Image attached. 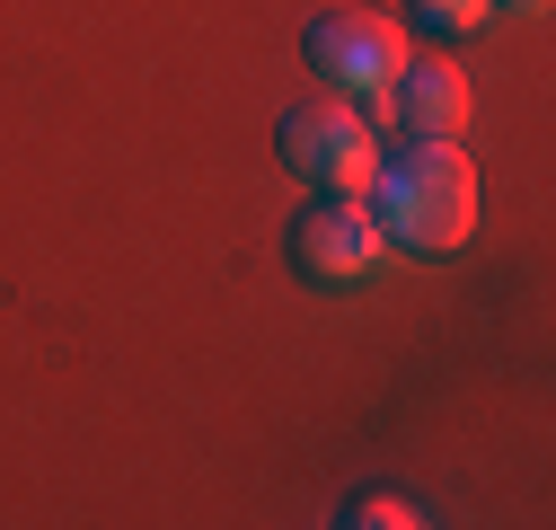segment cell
<instances>
[{
    "mask_svg": "<svg viewBox=\"0 0 556 530\" xmlns=\"http://www.w3.org/2000/svg\"><path fill=\"white\" fill-rule=\"evenodd\" d=\"M344 521H371V530H406V521H415V504H397V495H363V504L344 513Z\"/></svg>",
    "mask_w": 556,
    "mask_h": 530,
    "instance_id": "7",
    "label": "cell"
},
{
    "mask_svg": "<svg viewBox=\"0 0 556 530\" xmlns=\"http://www.w3.org/2000/svg\"><path fill=\"white\" fill-rule=\"evenodd\" d=\"M371 213H380V239H389V248L451 256V248H468V230H477V168L459 160L451 132H415L397 160L380 151Z\"/></svg>",
    "mask_w": 556,
    "mask_h": 530,
    "instance_id": "1",
    "label": "cell"
},
{
    "mask_svg": "<svg viewBox=\"0 0 556 530\" xmlns=\"http://www.w3.org/2000/svg\"><path fill=\"white\" fill-rule=\"evenodd\" d=\"M415 10H425L433 27H451V36H468V27L495 18V0H415Z\"/></svg>",
    "mask_w": 556,
    "mask_h": 530,
    "instance_id": "6",
    "label": "cell"
},
{
    "mask_svg": "<svg viewBox=\"0 0 556 530\" xmlns=\"http://www.w3.org/2000/svg\"><path fill=\"white\" fill-rule=\"evenodd\" d=\"M380 106L406 124V132H459V115H468V80H459V62H442V53H425V62H397V80L380 89Z\"/></svg>",
    "mask_w": 556,
    "mask_h": 530,
    "instance_id": "5",
    "label": "cell"
},
{
    "mask_svg": "<svg viewBox=\"0 0 556 530\" xmlns=\"http://www.w3.org/2000/svg\"><path fill=\"white\" fill-rule=\"evenodd\" d=\"M301 53H309V72H318L327 89H363V98H380V89L397 80V62H406V36H397V18L327 10V18H309Z\"/></svg>",
    "mask_w": 556,
    "mask_h": 530,
    "instance_id": "3",
    "label": "cell"
},
{
    "mask_svg": "<svg viewBox=\"0 0 556 530\" xmlns=\"http://www.w3.org/2000/svg\"><path fill=\"white\" fill-rule=\"evenodd\" d=\"M380 248L389 239H380L371 194H318V204L292 222V265H301L309 283H354Z\"/></svg>",
    "mask_w": 556,
    "mask_h": 530,
    "instance_id": "4",
    "label": "cell"
},
{
    "mask_svg": "<svg viewBox=\"0 0 556 530\" xmlns=\"http://www.w3.org/2000/svg\"><path fill=\"white\" fill-rule=\"evenodd\" d=\"M274 142H283V168L318 177V194H371L380 186V142H371L363 106L344 98V89H318V98L283 106Z\"/></svg>",
    "mask_w": 556,
    "mask_h": 530,
    "instance_id": "2",
    "label": "cell"
},
{
    "mask_svg": "<svg viewBox=\"0 0 556 530\" xmlns=\"http://www.w3.org/2000/svg\"><path fill=\"white\" fill-rule=\"evenodd\" d=\"M504 10H539V0H504Z\"/></svg>",
    "mask_w": 556,
    "mask_h": 530,
    "instance_id": "8",
    "label": "cell"
}]
</instances>
